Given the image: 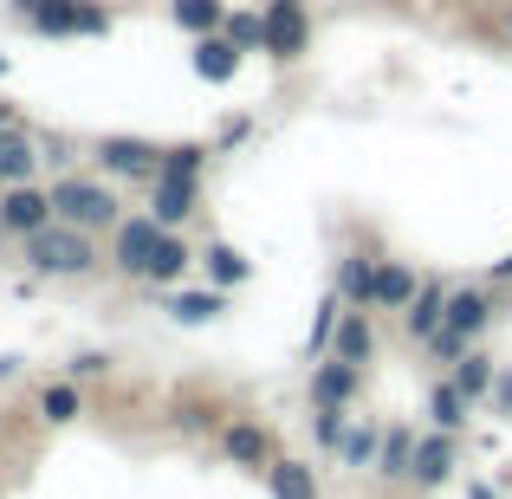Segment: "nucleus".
Segmentation results:
<instances>
[{"label": "nucleus", "instance_id": "f257e3e1", "mask_svg": "<svg viewBox=\"0 0 512 499\" xmlns=\"http://www.w3.org/2000/svg\"><path fill=\"white\" fill-rule=\"evenodd\" d=\"M52 214H59L65 227H85V234L111 240V227L124 221V195H117L111 175H85V169H65L52 175Z\"/></svg>", "mask_w": 512, "mask_h": 499}, {"label": "nucleus", "instance_id": "f03ea898", "mask_svg": "<svg viewBox=\"0 0 512 499\" xmlns=\"http://www.w3.org/2000/svg\"><path fill=\"white\" fill-rule=\"evenodd\" d=\"M20 260H26L33 279H91L104 266V240L85 234V227L52 221V227H39L33 240H20Z\"/></svg>", "mask_w": 512, "mask_h": 499}, {"label": "nucleus", "instance_id": "7ed1b4c3", "mask_svg": "<svg viewBox=\"0 0 512 499\" xmlns=\"http://www.w3.org/2000/svg\"><path fill=\"white\" fill-rule=\"evenodd\" d=\"M13 13L39 39H111L117 26V13L104 0H13Z\"/></svg>", "mask_w": 512, "mask_h": 499}, {"label": "nucleus", "instance_id": "20e7f679", "mask_svg": "<svg viewBox=\"0 0 512 499\" xmlns=\"http://www.w3.org/2000/svg\"><path fill=\"white\" fill-rule=\"evenodd\" d=\"M169 227H156V214H124V221L111 227V240H104V266H111L117 279H130V286H150V266H156V247H163Z\"/></svg>", "mask_w": 512, "mask_h": 499}, {"label": "nucleus", "instance_id": "39448f33", "mask_svg": "<svg viewBox=\"0 0 512 499\" xmlns=\"http://www.w3.org/2000/svg\"><path fill=\"white\" fill-rule=\"evenodd\" d=\"M163 150H169V143H156V137H130V130H111V137L91 143V163H98V175H111L117 188H124V182L150 188V182H156V169H163Z\"/></svg>", "mask_w": 512, "mask_h": 499}, {"label": "nucleus", "instance_id": "423d86ee", "mask_svg": "<svg viewBox=\"0 0 512 499\" xmlns=\"http://www.w3.org/2000/svg\"><path fill=\"white\" fill-rule=\"evenodd\" d=\"M260 52L273 65H299L312 52V7L305 0H266L260 7Z\"/></svg>", "mask_w": 512, "mask_h": 499}, {"label": "nucleus", "instance_id": "0eeeda50", "mask_svg": "<svg viewBox=\"0 0 512 499\" xmlns=\"http://www.w3.org/2000/svg\"><path fill=\"white\" fill-rule=\"evenodd\" d=\"M221 461L227 467H247V474H266V467L279 461V435L260 422V415H234V422H221Z\"/></svg>", "mask_w": 512, "mask_h": 499}, {"label": "nucleus", "instance_id": "6e6552de", "mask_svg": "<svg viewBox=\"0 0 512 499\" xmlns=\"http://www.w3.org/2000/svg\"><path fill=\"white\" fill-rule=\"evenodd\" d=\"M59 214H52V188L46 182H13L0 188V227H7L13 240H33L39 227H52Z\"/></svg>", "mask_w": 512, "mask_h": 499}, {"label": "nucleus", "instance_id": "1a4fd4ad", "mask_svg": "<svg viewBox=\"0 0 512 499\" xmlns=\"http://www.w3.org/2000/svg\"><path fill=\"white\" fill-rule=\"evenodd\" d=\"M363 376L370 370H357V363H344V357H318L312 376H305V396H312V409H350V402L363 396Z\"/></svg>", "mask_w": 512, "mask_h": 499}, {"label": "nucleus", "instance_id": "9d476101", "mask_svg": "<svg viewBox=\"0 0 512 499\" xmlns=\"http://www.w3.org/2000/svg\"><path fill=\"white\" fill-rule=\"evenodd\" d=\"M150 214H156V227L182 234V227L201 214V182L195 175H156L150 182Z\"/></svg>", "mask_w": 512, "mask_h": 499}, {"label": "nucleus", "instance_id": "9b49d317", "mask_svg": "<svg viewBox=\"0 0 512 499\" xmlns=\"http://www.w3.org/2000/svg\"><path fill=\"white\" fill-rule=\"evenodd\" d=\"M454 467H461V435L428 428V435L415 441V474H409V487L415 493H435V487H448V480H454Z\"/></svg>", "mask_w": 512, "mask_h": 499}, {"label": "nucleus", "instance_id": "f8f14e48", "mask_svg": "<svg viewBox=\"0 0 512 499\" xmlns=\"http://www.w3.org/2000/svg\"><path fill=\"white\" fill-rule=\"evenodd\" d=\"M493 318H500V305H493L487 286H454L448 292V325H441V331H454L461 344H480Z\"/></svg>", "mask_w": 512, "mask_h": 499}, {"label": "nucleus", "instance_id": "ddd939ff", "mask_svg": "<svg viewBox=\"0 0 512 499\" xmlns=\"http://www.w3.org/2000/svg\"><path fill=\"white\" fill-rule=\"evenodd\" d=\"M39 169H46V143H39L26 124L0 130V188H13V182H39Z\"/></svg>", "mask_w": 512, "mask_h": 499}, {"label": "nucleus", "instance_id": "4468645a", "mask_svg": "<svg viewBox=\"0 0 512 499\" xmlns=\"http://www.w3.org/2000/svg\"><path fill=\"white\" fill-rule=\"evenodd\" d=\"M415 292H422V273H415V260H376V299H370V312H409L415 305Z\"/></svg>", "mask_w": 512, "mask_h": 499}, {"label": "nucleus", "instance_id": "2eb2a0df", "mask_svg": "<svg viewBox=\"0 0 512 499\" xmlns=\"http://www.w3.org/2000/svg\"><path fill=\"white\" fill-rule=\"evenodd\" d=\"M415 441H422V435H415L409 422H389L383 428V454H376V467H370L376 487H409V474H415Z\"/></svg>", "mask_w": 512, "mask_h": 499}, {"label": "nucleus", "instance_id": "dca6fc26", "mask_svg": "<svg viewBox=\"0 0 512 499\" xmlns=\"http://www.w3.org/2000/svg\"><path fill=\"white\" fill-rule=\"evenodd\" d=\"M448 292H454L448 279H428V273H422V292H415V305L402 312V331H409V344H428V337L448 325Z\"/></svg>", "mask_w": 512, "mask_h": 499}, {"label": "nucleus", "instance_id": "f3484780", "mask_svg": "<svg viewBox=\"0 0 512 499\" xmlns=\"http://www.w3.org/2000/svg\"><path fill=\"white\" fill-rule=\"evenodd\" d=\"M325 357H344V363H357V370H370V363H376V312H357V305H344L338 337H331Z\"/></svg>", "mask_w": 512, "mask_h": 499}, {"label": "nucleus", "instance_id": "a211bd4d", "mask_svg": "<svg viewBox=\"0 0 512 499\" xmlns=\"http://www.w3.org/2000/svg\"><path fill=\"white\" fill-rule=\"evenodd\" d=\"M188 65H195V78H201V85H234V72L247 65V52H240L227 33H208V39H195Z\"/></svg>", "mask_w": 512, "mask_h": 499}, {"label": "nucleus", "instance_id": "6ab92c4d", "mask_svg": "<svg viewBox=\"0 0 512 499\" xmlns=\"http://www.w3.org/2000/svg\"><path fill=\"white\" fill-rule=\"evenodd\" d=\"M163 312L175 325H214L227 312V292L221 286H175V292H163Z\"/></svg>", "mask_w": 512, "mask_h": 499}, {"label": "nucleus", "instance_id": "aec40b11", "mask_svg": "<svg viewBox=\"0 0 512 499\" xmlns=\"http://www.w3.org/2000/svg\"><path fill=\"white\" fill-rule=\"evenodd\" d=\"M266 493H273V499H325V480H318L312 461H299V454H279V461L266 467Z\"/></svg>", "mask_w": 512, "mask_h": 499}, {"label": "nucleus", "instance_id": "412c9836", "mask_svg": "<svg viewBox=\"0 0 512 499\" xmlns=\"http://www.w3.org/2000/svg\"><path fill=\"white\" fill-rule=\"evenodd\" d=\"M376 454H383V422H370V415H350L344 448L331 454V461H338L344 474H370V467H376Z\"/></svg>", "mask_w": 512, "mask_h": 499}, {"label": "nucleus", "instance_id": "4be33fe9", "mask_svg": "<svg viewBox=\"0 0 512 499\" xmlns=\"http://www.w3.org/2000/svg\"><path fill=\"white\" fill-rule=\"evenodd\" d=\"M467 422H474V402L454 389V376H435V383H428V428H441V435H467Z\"/></svg>", "mask_w": 512, "mask_h": 499}, {"label": "nucleus", "instance_id": "5701e85b", "mask_svg": "<svg viewBox=\"0 0 512 499\" xmlns=\"http://www.w3.org/2000/svg\"><path fill=\"white\" fill-rule=\"evenodd\" d=\"M331 292H338L344 305H357V312H370V299H376V253H344L338 273H331Z\"/></svg>", "mask_w": 512, "mask_h": 499}, {"label": "nucleus", "instance_id": "b1692460", "mask_svg": "<svg viewBox=\"0 0 512 499\" xmlns=\"http://www.w3.org/2000/svg\"><path fill=\"white\" fill-rule=\"evenodd\" d=\"M448 376H454V389H461V396L474 402V409H487V396H493V376H500V357H487V350L474 344V350H467V357L454 363Z\"/></svg>", "mask_w": 512, "mask_h": 499}, {"label": "nucleus", "instance_id": "393cba45", "mask_svg": "<svg viewBox=\"0 0 512 499\" xmlns=\"http://www.w3.org/2000/svg\"><path fill=\"white\" fill-rule=\"evenodd\" d=\"M201 253L188 247L182 234H163V247H156V266H150V292H175L188 279V266H195Z\"/></svg>", "mask_w": 512, "mask_h": 499}, {"label": "nucleus", "instance_id": "a878e982", "mask_svg": "<svg viewBox=\"0 0 512 499\" xmlns=\"http://www.w3.org/2000/svg\"><path fill=\"white\" fill-rule=\"evenodd\" d=\"M227 13H234L227 0H169V20L182 26L188 39H208V33H221V26H227Z\"/></svg>", "mask_w": 512, "mask_h": 499}, {"label": "nucleus", "instance_id": "bb28decb", "mask_svg": "<svg viewBox=\"0 0 512 499\" xmlns=\"http://www.w3.org/2000/svg\"><path fill=\"white\" fill-rule=\"evenodd\" d=\"M201 260H208V286H221V292H234V286H247V279H253V260L234 247V240H208Z\"/></svg>", "mask_w": 512, "mask_h": 499}, {"label": "nucleus", "instance_id": "cd10ccee", "mask_svg": "<svg viewBox=\"0 0 512 499\" xmlns=\"http://www.w3.org/2000/svg\"><path fill=\"white\" fill-rule=\"evenodd\" d=\"M33 409H39V422L65 428V422H78V415H85V396H78V383H72V376H59V383H39Z\"/></svg>", "mask_w": 512, "mask_h": 499}, {"label": "nucleus", "instance_id": "c85d7f7f", "mask_svg": "<svg viewBox=\"0 0 512 499\" xmlns=\"http://www.w3.org/2000/svg\"><path fill=\"white\" fill-rule=\"evenodd\" d=\"M208 156H214V143H169L156 175H195V182H208Z\"/></svg>", "mask_w": 512, "mask_h": 499}, {"label": "nucleus", "instance_id": "c756f323", "mask_svg": "<svg viewBox=\"0 0 512 499\" xmlns=\"http://www.w3.org/2000/svg\"><path fill=\"white\" fill-rule=\"evenodd\" d=\"M344 428H350V409H312V435H318V448H325V454L344 448Z\"/></svg>", "mask_w": 512, "mask_h": 499}, {"label": "nucleus", "instance_id": "7c9ffc66", "mask_svg": "<svg viewBox=\"0 0 512 499\" xmlns=\"http://www.w3.org/2000/svg\"><path fill=\"white\" fill-rule=\"evenodd\" d=\"M221 33L234 39L240 52H260V7H253V13H240V7H234V13H227V26H221Z\"/></svg>", "mask_w": 512, "mask_h": 499}, {"label": "nucleus", "instance_id": "2f4dec72", "mask_svg": "<svg viewBox=\"0 0 512 499\" xmlns=\"http://www.w3.org/2000/svg\"><path fill=\"white\" fill-rule=\"evenodd\" d=\"M487 415H500V422H512V363H500V376H493V396H487Z\"/></svg>", "mask_w": 512, "mask_h": 499}, {"label": "nucleus", "instance_id": "473e14b6", "mask_svg": "<svg viewBox=\"0 0 512 499\" xmlns=\"http://www.w3.org/2000/svg\"><path fill=\"white\" fill-rule=\"evenodd\" d=\"M111 370V357H98V350H85V357H72V383L78 376H104Z\"/></svg>", "mask_w": 512, "mask_h": 499}, {"label": "nucleus", "instance_id": "72a5a7b5", "mask_svg": "<svg viewBox=\"0 0 512 499\" xmlns=\"http://www.w3.org/2000/svg\"><path fill=\"white\" fill-rule=\"evenodd\" d=\"M247 130H253L247 117H227V124H221V143H240V137H247Z\"/></svg>", "mask_w": 512, "mask_h": 499}, {"label": "nucleus", "instance_id": "f704fd0d", "mask_svg": "<svg viewBox=\"0 0 512 499\" xmlns=\"http://www.w3.org/2000/svg\"><path fill=\"white\" fill-rule=\"evenodd\" d=\"M487 279H500V286H512V253H506V260H493V266H487Z\"/></svg>", "mask_w": 512, "mask_h": 499}, {"label": "nucleus", "instance_id": "c9c22d12", "mask_svg": "<svg viewBox=\"0 0 512 499\" xmlns=\"http://www.w3.org/2000/svg\"><path fill=\"white\" fill-rule=\"evenodd\" d=\"M13 124H20V111H13V104L0 98V130H13Z\"/></svg>", "mask_w": 512, "mask_h": 499}, {"label": "nucleus", "instance_id": "e433bc0d", "mask_svg": "<svg viewBox=\"0 0 512 499\" xmlns=\"http://www.w3.org/2000/svg\"><path fill=\"white\" fill-rule=\"evenodd\" d=\"M506 39H512V0H506Z\"/></svg>", "mask_w": 512, "mask_h": 499}, {"label": "nucleus", "instance_id": "4c0bfd02", "mask_svg": "<svg viewBox=\"0 0 512 499\" xmlns=\"http://www.w3.org/2000/svg\"><path fill=\"white\" fill-rule=\"evenodd\" d=\"M7 240H13V234H7V227H0V253H7Z\"/></svg>", "mask_w": 512, "mask_h": 499}, {"label": "nucleus", "instance_id": "58836bf2", "mask_svg": "<svg viewBox=\"0 0 512 499\" xmlns=\"http://www.w3.org/2000/svg\"><path fill=\"white\" fill-rule=\"evenodd\" d=\"M0 78H7V52H0Z\"/></svg>", "mask_w": 512, "mask_h": 499}]
</instances>
